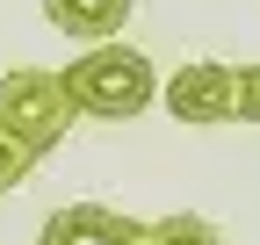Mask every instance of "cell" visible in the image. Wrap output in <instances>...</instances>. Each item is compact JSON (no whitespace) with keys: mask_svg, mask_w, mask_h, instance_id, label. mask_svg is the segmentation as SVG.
Instances as JSON below:
<instances>
[{"mask_svg":"<svg viewBox=\"0 0 260 245\" xmlns=\"http://www.w3.org/2000/svg\"><path fill=\"white\" fill-rule=\"evenodd\" d=\"M65 87H73L80 115H102V123H130L159 101L152 58L130 51V44H87V58L65 65Z\"/></svg>","mask_w":260,"mask_h":245,"instance_id":"1","label":"cell"},{"mask_svg":"<svg viewBox=\"0 0 260 245\" xmlns=\"http://www.w3.org/2000/svg\"><path fill=\"white\" fill-rule=\"evenodd\" d=\"M0 123L44 159V151L65 144V130L80 123V101H73V87H65V72L15 65V72H0Z\"/></svg>","mask_w":260,"mask_h":245,"instance_id":"2","label":"cell"},{"mask_svg":"<svg viewBox=\"0 0 260 245\" xmlns=\"http://www.w3.org/2000/svg\"><path fill=\"white\" fill-rule=\"evenodd\" d=\"M159 101H167L174 123H195V130L239 123V65H224V58H195V65H181L167 87H159Z\"/></svg>","mask_w":260,"mask_h":245,"instance_id":"3","label":"cell"},{"mask_svg":"<svg viewBox=\"0 0 260 245\" xmlns=\"http://www.w3.org/2000/svg\"><path fill=\"white\" fill-rule=\"evenodd\" d=\"M138 217H116V209L102 202H73V209H58V217H44V238L37 245H138Z\"/></svg>","mask_w":260,"mask_h":245,"instance_id":"4","label":"cell"},{"mask_svg":"<svg viewBox=\"0 0 260 245\" xmlns=\"http://www.w3.org/2000/svg\"><path fill=\"white\" fill-rule=\"evenodd\" d=\"M130 8L138 0H44V22L58 36H73V44H109L130 22Z\"/></svg>","mask_w":260,"mask_h":245,"instance_id":"5","label":"cell"},{"mask_svg":"<svg viewBox=\"0 0 260 245\" xmlns=\"http://www.w3.org/2000/svg\"><path fill=\"white\" fill-rule=\"evenodd\" d=\"M138 245H224L210 217H195V209H174V217H152L138 231Z\"/></svg>","mask_w":260,"mask_h":245,"instance_id":"6","label":"cell"},{"mask_svg":"<svg viewBox=\"0 0 260 245\" xmlns=\"http://www.w3.org/2000/svg\"><path fill=\"white\" fill-rule=\"evenodd\" d=\"M29 166H37V151H29L8 123H0V195H15L22 180H29Z\"/></svg>","mask_w":260,"mask_h":245,"instance_id":"7","label":"cell"},{"mask_svg":"<svg viewBox=\"0 0 260 245\" xmlns=\"http://www.w3.org/2000/svg\"><path fill=\"white\" fill-rule=\"evenodd\" d=\"M239 115L260 123V65H239Z\"/></svg>","mask_w":260,"mask_h":245,"instance_id":"8","label":"cell"}]
</instances>
